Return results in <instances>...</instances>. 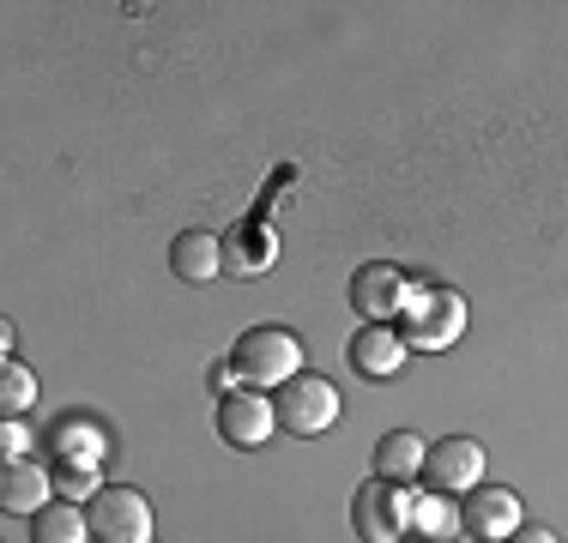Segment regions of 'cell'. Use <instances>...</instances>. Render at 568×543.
I'll return each mask as SVG.
<instances>
[{
    "label": "cell",
    "instance_id": "obj_1",
    "mask_svg": "<svg viewBox=\"0 0 568 543\" xmlns=\"http://www.w3.org/2000/svg\"><path fill=\"white\" fill-rule=\"evenodd\" d=\"M236 375L261 392H278L284 380L303 375V338L291 326H248L236 338Z\"/></svg>",
    "mask_w": 568,
    "mask_h": 543
},
{
    "label": "cell",
    "instance_id": "obj_2",
    "mask_svg": "<svg viewBox=\"0 0 568 543\" xmlns=\"http://www.w3.org/2000/svg\"><path fill=\"white\" fill-rule=\"evenodd\" d=\"M459 332H466V303H459L454 290H442V284L412 290V303H405V315H399L405 345L412 350H448V345H459Z\"/></svg>",
    "mask_w": 568,
    "mask_h": 543
},
{
    "label": "cell",
    "instance_id": "obj_3",
    "mask_svg": "<svg viewBox=\"0 0 568 543\" xmlns=\"http://www.w3.org/2000/svg\"><path fill=\"white\" fill-rule=\"evenodd\" d=\"M273 411H278V429L284 434L315 441V434H327L333 423H339V387H333L327 375H308L303 369L296 380H284V387H278Z\"/></svg>",
    "mask_w": 568,
    "mask_h": 543
},
{
    "label": "cell",
    "instance_id": "obj_4",
    "mask_svg": "<svg viewBox=\"0 0 568 543\" xmlns=\"http://www.w3.org/2000/svg\"><path fill=\"white\" fill-rule=\"evenodd\" d=\"M91 543H152L158 520H152V501L140 489H98L91 495Z\"/></svg>",
    "mask_w": 568,
    "mask_h": 543
},
{
    "label": "cell",
    "instance_id": "obj_5",
    "mask_svg": "<svg viewBox=\"0 0 568 543\" xmlns=\"http://www.w3.org/2000/svg\"><path fill=\"white\" fill-rule=\"evenodd\" d=\"M405 513H412V495L399 483L369 478L351 495V532L363 543H405Z\"/></svg>",
    "mask_w": 568,
    "mask_h": 543
},
{
    "label": "cell",
    "instance_id": "obj_6",
    "mask_svg": "<svg viewBox=\"0 0 568 543\" xmlns=\"http://www.w3.org/2000/svg\"><path fill=\"white\" fill-rule=\"evenodd\" d=\"M405 303H412V278L399 266L369 260V266L351 272V308L363 315V326H382V320L405 315Z\"/></svg>",
    "mask_w": 568,
    "mask_h": 543
},
{
    "label": "cell",
    "instance_id": "obj_7",
    "mask_svg": "<svg viewBox=\"0 0 568 543\" xmlns=\"http://www.w3.org/2000/svg\"><path fill=\"white\" fill-rule=\"evenodd\" d=\"M424 483L436 495H471L484 483V447L471 434H448L424 453Z\"/></svg>",
    "mask_w": 568,
    "mask_h": 543
},
{
    "label": "cell",
    "instance_id": "obj_8",
    "mask_svg": "<svg viewBox=\"0 0 568 543\" xmlns=\"http://www.w3.org/2000/svg\"><path fill=\"white\" fill-rule=\"evenodd\" d=\"M273 429H278V411L261 387H236L219 399V434L230 447H266Z\"/></svg>",
    "mask_w": 568,
    "mask_h": 543
},
{
    "label": "cell",
    "instance_id": "obj_9",
    "mask_svg": "<svg viewBox=\"0 0 568 543\" xmlns=\"http://www.w3.org/2000/svg\"><path fill=\"white\" fill-rule=\"evenodd\" d=\"M459 525H466L478 543H508L514 532H520V495L514 489H503V483H478L466 495V508H459Z\"/></svg>",
    "mask_w": 568,
    "mask_h": 543
},
{
    "label": "cell",
    "instance_id": "obj_10",
    "mask_svg": "<svg viewBox=\"0 0 568 543\" xmlns=\"http://www.w3.org/2000/svg\"><path fill=\"white\" fill-rule=\"evenodd\" d=\"M405 357H412V345L399 338V326H363L357 338H351V369H357L363 380H387L405 369Z\"/></svg>",
    "mask_w": 568,
    "mask_h": 543
},
{
    "label": "cell",
    "instance_id": "obj_11",
    "mask_svg": "<svg viewBox=\"0 0 568 543\" xmlns=\"http://www.w3.org/2000/svg\"><path fill=\"white\" fill-rule=\"evenodd\" d=\"M55 495V471H43L37 459H7L0 465V508L7 513H43Z\"/></svg>",
    "mask_w": 568,
    "mask_h": 543
},
{
    "label": "cell",
    "instance_id": "obj_12",
    "mask_svg": "<svg viewBox=\"0 0 568 543\" xmlns=\"http://www.w3.org/2000/svg\"><path fill=\"white\" fill-rule=\"evenodd\" d=\"M170 272L182 284H212L224 272V242L212 236V229H182V236L170 242Z\"/></svg>",
    "mask_w": 568,
    "mask_h": 543
},
{
    "label": "cell",
    "instance_id": "obj_13",
    "mask_svg": "<svg viewBox=\"0 0 568 543\" xmlns=\"http://www.w3.org/2000/svg\"><path fill=\"white\" fill-rule=\"evenodd\" d=\"M424 434H412V429H387L382 441H375V478L382 483H412V478H424Z\"/></svg>",
    "mask_w": 568,
    "mask_h": 543
},
{
    "label": "cell",
    "instance_id": "obj_14",
    "mask_svg": "<svg viewBox=\"0 0 568 543\" xmlns=\"http://www.w3.org/2000/svg\"><path fill=\"white\" fill-rule=\"evenodd\" d=\"M454 532H466L459 525V508H454V495H412V513H405V537H424V543H448Z\"/></svg>",
    "mask_w": 568,
    "mask_h": 543
},
{
    "label": "cell",
    "instance_id": "obj_15",
    "mask_svg": "<svg viewBox=\"0 0 568 543\" xmlns=\"http://www.w3.org/2000/svg\"><path fill=\"white\" fill-rule=\"evenodd\" d=\"M31 543H91V513L79 501H49L31 513Z\"/></svg>",
    "mask_w": 568,
    "mask_h": 543
},
{
    "label": "cell",
    "instance_id": "obj_16",
    "mask_svg": "<svg viewBox=\"0 0 568 543\" xmlns=\"http://www.w3.org/2000/svg\"><path fill=\"white\" fill-rule=\"evenodd\" d=\"M55 453L61 459H85V465H103V459H110V447H103V429L67 417V423L55 429Z\"/></svg>",
    "mask_w": 568,
    "mask_h": 543
},
{
    "label": "cell",
    "instance_id": "obj_17",
    "mask_svg": "<svg viewBox=\"0 0 568 543\" xmlns=\"http://www.w3.org/2000/svg\"><path fill=\"white\" fill-rule=\"evenodd\" d=\"M37 404V375L24 369V362L7 357V369H0V411L7 417H24Z\"/></svg>",
    "mask_w": 568,
    "mask_h": 543
},
{
    "label": "cell",
    "instance_id": "obj_18",
    "mask_svg": "<svg viewBox=\"0 0 568 543\" xmlns=\"http://www.w3.org/2000/svg\"><path fill=\"white\" fill-rule=\"evenodd\" d=\"M98 465H85V459H61L55 465V495L73 501V495H98Z\"/></svg>",
    "mask_w": 568,
    "mask_h": 543
},
{
    "label": "cell",
    "instance_id": "obj_19",
    "mask_svg": "<svg viewBox=\"0 0 568 543\" xmlns=\"http://www.w3.org/2000/svg\"><path fill=\"white\" fill-rule=\"evenodd\" d=\"M24 447H31V434H24L19 417H7V429H0V453H7V459H24Z\"/></svg>",
    "mask_w": 568,
    "mask_h": 543
},
{
    "label": "cell",
    "instance_id": "obj_20",
    "mask_svg": "<svg viewBox=\"0 0 568 543\" xmlns=\"http://www.w3.org/2000/svg\"><path fill=\"white\" fill-rule=\"evenodd\" d=\"M508 543H562V537L550 532V525H520V532H514Z\"/></svg>",
    "mask_w": 568,
    "mask_h": 543
}]
</instances>
